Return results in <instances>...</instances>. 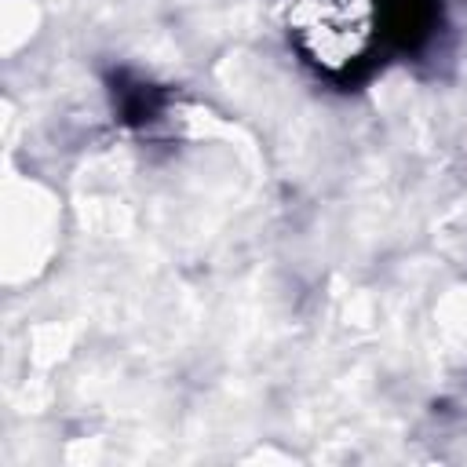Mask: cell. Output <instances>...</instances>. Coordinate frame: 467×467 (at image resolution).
Here are the masks:
<instances>
[{
	"label": "cell",
	"instance_id": "6da1fadb",
	"mask_svg": "<svg viewBox=\"0 0 467 467\" xmlns=\"http://www.w3.org/2000/svg\"><path fill=\"white\" fill-rule=\"evenodd\" d=\"M288 26L321 66H347L368 44L372 0H292Z\"/></svg>",
	"mask_w": 467,
	"mask_h": 467
}]
</instances>
